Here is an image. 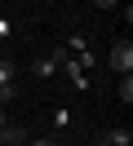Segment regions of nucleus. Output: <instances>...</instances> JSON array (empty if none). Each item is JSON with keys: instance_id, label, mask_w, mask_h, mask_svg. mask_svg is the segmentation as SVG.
I'll return each mask as SVG.
<instances>
[{"instance_id": "f257e3e1", "label": "nucleus", "mask_w": 133, "mask_h": 146, "mask_svg": "<svg viewBox=\"0 0 133 146\" xmlns=\"http://www.w3.org/2000/svg\"><path fill=\"white\" fill-rule=\"evenodd\" d=\"M111 71L115 75H133V40H115L111 44Z\"/></svg>"}, {"instance_id": "f03ea898", "label": "nucleus", "mask_w": 133, "mask_h": 146, "mask_svg": "<svg viewBox=\"0 0 133 146\" xmlns=\"http://www.w3.org/2000/svg\"><path fill=\"white\" fill-rule=\"evenodd\" d=\"M58 71H67V80H71V89H89V75H84V66H80L76 58H67V62L58 66Z\"/></svg>"}, {"instance_id": "7ed1b4c3", "label": "nucleus", "mask_w": 133, "mask_h": 146, "mask_svg": "<svg viewBox=\"0 0 133 146\" xmlns=\"http://www.w3.org/2000/svg\"><path fill=\"white\" fill-rule=\"evenodd\" d=\"M31 71H35V75H44V80H53V75H58V62L44 53V58H35V66H31Z\"/></svg>"}, {"instance_id": "20e7f679", "label": "nucleus", "mask_w": 133, "mask_h": 146, "mask_svg": "<svg viewBox=\"0 0 133 146\" xmlns=\"http://www.w3.org/2000/svg\"><path fill=\"white\" fill-rule=\"evenodd\" d=\"M22 142H27V133H22V128H9V124L0 128V146H22Z\"/></svg>"}, {"instance_id": "39448f33", "label": "nucleus", "mask_w": 133, "mask_h": 146, "mask_svg": "<svg viewBox=\"0 0 133 146\" xmlns=\"http://www.w3.org/2000/svg\"><path fill=\"white\" fill-rule=\"evenodd\" d=\"M115 93H120V102L129 106V102H133V75H120V84H115Z\"/></svg>"}, {"instance_id": "423d86ee", "label": "nucleus", "mask_w": 133, "mask_h": 146, "mask_svg": "<svg viewBox=\"0 0 133 146\" xmlns=\"http://www.w3.org/2000/svg\"><path fill=\"white\" fill-rule=\"evenodd\" d=\"M106 142H111V146H133V133H129V128H111Z\"/></svg>"}, {"instance_id": "0eeeda50", "label": "nucleus", "mask_w": 133, "mask_h": 146, "mask_svg": "<svg viewBox=\"0 0 133 146\" xmlns=\"http://www.w3.org/2000/svg\"><path fill=\"white\" fill-rule=\"evenodd\" d=\"M13 75H18V66L9 62V58H0V84H18Z\"/></svg>"}, {"instance_id": "6e6552de", "label": "nucleus", "mask_w": 133, "mask_h": 146, "mask_svg": "<svg viewBox=\"0 0 133 146\" xmlns=\"http://www.w3.org/2000/svg\"><path fill=\"white\" fill-rule=\"evenodd\" d=\"M62 49H67V53H80V49H89V40H84V36H67Z\"/></svg>"}, {"instance_id": "1a4fd4ad", "label": "nucleus", "mask_w": 133, "mask_h": 146, "mask_svg": "<svg viewBox=\"0 0 133 146\" xmlns=\"http://www.w3.org/2000/svg\"><path fill=\"white\" fill-rule=\"evenodd\" d=\"M27 146H53V137H31Z\"/></svg>"}, {"instance_id": "9d476101", "label": "nucleus", "mask_w": 133, "mask_h": 146, "mask_svg": "<svg viewBox=\"0 0 133 146\" xmlns=\"http://www.w3.org/2000/svg\"><path fill=\"white\" fill-rule=\"evenodd\" d=\"M89 5H98V9H111V5H120V0H89Z\"/></svg>"}, {"instance_id": "9b49d317", "label": "nucleus", "mask_w": 133, "mask_h": 146, "mask_svg": "<svg viewBox=\"0 0 133 146\" xmlns=\"http://www.w3.org/2000/svg\"><path fill=\"white\" fill-rule=\"evenodd\" d=\"M0 128H5V106H0Z\"/></svg>"}, {"instance_id": "f8f14e48", "label": "nucleus", "mask_w": 133, "mask_h": 146, "mask_svg": "<svg viewBox=\"0 0 133 146\" xmlns=\"http://www.w3.org/2000/svg\"><path fill=\"white\" fill-rule=\"evenodd\" d=\"M93 146H111V142H106V137H102V142H93Z\"/></svg>"}]
</instances>
